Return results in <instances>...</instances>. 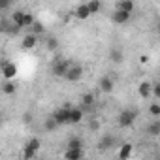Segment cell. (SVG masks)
<instances>
[{
  "label": "cell",
  "mask_w": 160,
  "mask_h": 160,
  "mask_svg": "<svg viewBox=\"0 0 160 160\" xmlns=\"http://www.w3.org/2000/svg\"><path fill=\"white\" fill-rule=\"evenodd\" d=\"M70 60L68 58H62V57H57L55 60H53V64H51V73L55 75V77H64V73L68 72V68H70Z\"/></svg>",
  "instance_id": "1"
},
{
  "label": "cell",
  "mask_w": 160,
  "mask_h": 160,
  "mask_svg": "<svg viewBox=\"0 0 160 160\" xmlns=\"http://www.w3.org/2000/svg\"><path fill=\"white\" fill-rule=\"evenodd\" d=\"M136 119H138V111L136 109H122L121 113H119V126L121 128H130V126H134V122H136Z\"/></svg>",
  "instance_id": "2"
},
{
  "label": "cell",
  "mask_w": 160,
  "mask_h": 160,
  "mask_svg": "<svg viewBox=\"0 0 160 160\" xmlns=\"http://www.w3.org/2000/svg\"><path fill=\"white\" fill-rule=\"evenodd\" d=\"M40 145H42L40 138H30V139L27 141L25 149H23V156H25L27 160L36 158V154H38V151H40Z\"/></svg>",
  "instance_id": "3"
},
{
  "label": "cell",
  "mask_w": 160,
  "mask_h": 160,
  "mask_svg": "<svg viewBox=\"0 0 160 160\" xmlns=\"http://www.w3.org/2000/svg\"><path fill=\"white\" fill-rule=\"evenodd\" d=\"M81 77H83V66H79V64H70L68 72L64 73V79H68L70 83H75V81H79Z\"/></svg>",
  "instance_id": "4"
},
{
  "label": "cell",
  "mask_w": 160,
  "mask_h": 160,
  "mask_svg": "<svg viewBox=\"0 0 160 160\" xmlns=\"http://www.w3.org/2000/svg\"><path fill=\"white\" fill-rule=\"evenodd\" d=\"M117 145V138L113 136V134H106L104 138H100V141H98V145H96V149L100 151V152H106V151H109V149H113Z\"/></svg>",
  "instance_id": "5"
},
{
  "label": "cell",
  "mask_w": 160,
  "mask_h": 160,
  "mask_svg": "<svg viewBox=\"0 0 160 160\" xmlns=\"http://www.w3.org/2000/svg\"><path fill=\"white\" fill-rule=\"evenodd\" d=\"M19 27L12 23V19H0V32L8 34V36H17L19 34Z\"/></svg>",
  "instance_id": "6"
},
{
  "label": "cell",
  "mask_w": 160,
  "mask_h": 160,
  "mask_svg": "<svg viewBox=\"0 0 160 160\" xmlns=\"http://www.w3.org/2000/svg\"><path fill=\"white\" fill-rule=\"evenodd\" d=\"M98 87H100V91H102V92L111 94V92L115 91V79H113L111 75H104V77H100Z\"/></svg>",
  "instance_id": "7"
},
{
  "label": "cell",
  "mask_w": 160,
  "mask_h": 160,
  "mask_svg": "<svg viewBox=\"0 0 160 160\" xmlns=\"http://www.w3.org/2000/svg\"><path fill=\"white\" fill-rule=\"evenodd\" d=\"M70 108L72 106H62V108H58L55 113H53V117H55V121L58 122V126L60 124H68V117H70Z\"/></svg>",
  "instance_id": "8"
},
{
  "label": "cell",
  "mask_w": 160,
  "mask_h": 160,
  "mask_svg": "<svg viewBox=\"0 0 160 160\" xmlns=\"http://www.w3.org/2000/svg\"><path fill=\"white\" fill-rule=\"evenodd\" d=\"M111 21L115 23V25H126L128 21H130V12H124V10H115L113 13H111Z\"/></svg>",
  "instance_id": "9"
},
{
  "label": "cell",
  "mask_w": 160,
  "mask_h": 160,
  "mask_svg": "<svg viewBox=\"0 0 160 160\" xmlns=\"http://www.w3.org/2000/svg\"><path fill=\"white\" fill-rule=\"evenodd\" d=\"M85 117V111L81 108H70V117H68V124H77L81 122Z\"/></svg>",
  "instance_id": "10"
},
{
  "label": "cell",
  "mask_w": 160,
  "mask_h": 160,
  "mask_svg": "<svg viewBox=\"0 0 160 160\" xmlns=\"http://www.w3.org/2000/svg\"><path fill=\"white\" fill-rule=\"evenodd\" d=\"M0 66H2V75H4L6 79H13V77L17 75V66H15L13 62H2Z\"/></svg>",
  "instance_id": "11"
},
{
  "label": "cell",
  "mask_w": 160,
  "mask_h": 160,
  "mask_svg": "<svg viewBox=\"0 0 160 160\" xmlns=\"http://www.w3.org/2000/svg\"><path fill=\"white\" fill-rule=\"evenodd\" d=\"M83 156H85L83 147H79V149H66V152H64L66 160H81Z\"/></svg>",
  "instance_id": "12"
},
{
  "label": "cell",
  "mask_w": 160,
  "mask_h": 160,
  "mask_svg": "<svg viewBox=\"0 0 160 160\" xmlns=\"http://www.w3.org/2000/svg\"><path fill=\"white\" fill-rule=\"evenodd\" d=\"M36 43H38V36L30 32V34H27V36L23 38L21 47H23V49H32V47H36Z\"/></svg>",
  "instance_id": "13"
},
{
  "label": "cell",
  "mask_w": 160,
  "mask_h": 160,
  "mask_svg": "<svg viewBox=\"0 0 160 160\" xmlns=\"http://www.w3.org/2000/svg\"><path fill=\"white\" fill-rule=\"evenodd\" d=\"M75 17H77L79 21H85V19H89V17H91L89 6H87V4H79V6L75 8Z\"/></svg>",
  "instance_id": "14"
},
{
  "label": "cell",
  "mask_w": 160,
  "mask_h": 160,
  "mask_svg": "<svg viewBox=\"0 0 160 160\" xmlns=\"http://www.w3.org/2000/svg\"><path fill=\"white\" fill-rule=\"evenodd\" d=\"M151 85H152V83H149V81H141L139 87H138V94L147 100V98L151 96Z\"/></svg>",
  "instance_id": "15"
},
{
  "label": "cell",
  "mask_w": 160,
  "mask_h": 160,
  "mask_svg": "<svg viewBox=\"0 0 160 160\" xmlns=\"http://www.w3.org/2000/svg\"><path fill=\"white\" fill-rule=\"evenodd\" d=\"M94 102H96V100H94V94H92V92L83 94V96H81V109H83V111H87L91 106H94Z\"/></svg>",
  "instance_id": "16"
},
{
  "label": "cell",
  "mask_w": 160,
  "mask_h": 160,
  "mask_svg": "<svg viewBox=\"0 0 160 160\" xmlns=\"http://www.w3.org/2000/svg\"><path fill=\"white\" fill-rule=\"evenodd\" d=\"M130 154H132V143H122V145L119 147V152H117V156H119L121 160H126Z\"/></svg>",
  "instance_id": "17"
},
{
  "label": "cell",
  "mask_w": 160,
  "mask_h": 160,
  "mask_svg": "<svg viewBox=\"0 0 160 160\" xmlns=\"http://www.w3.org/2000/svg\"><path fill=\"white\" fill-rule=\"evenodd\" d=\"M10 19H12V23H13V25H17L19 28H23V19H25V12H23V10H15V12L12 13V17H10Z\"/></svg>",
  "instance_id": "18"
},
{
  "label": "cell",
  "mask_w": 160,
  "mask_h": 160,
  "mask_svg": "<svg viewBox=\"0 0 160 160\" xmlns=\"http://www.w3.org/2000/svg\"><path fill=\"white\" fill-rule=\"evenodd\" d=\"M57 128H58V122L55 121L53 115H49V117L45 119V122H43V130H45V132H55Z\"/></svg>",
  "instance_id": "19"
},
{
  "label": "cell",
  "mask_w": 160,
  "mask_h": 160,
  "mask_svg": "<svg viewBox=\"0 0 160 160\" xmlns=\"http://www.w3.org/2000/svg\"><path fill=\"white\" fill-rule=\"evenodd\" d=\"M28 28H30V32H32V34H36L38 38H40V36H42V34L45 32V27H43V25H42L40 21H36V19H34V23H32V25H30Z\"/></svg>",
  "instance_id": "20"
},
{
  "label": "cell",
  "mask_w": 160,
  "mask_h": 160,
  "mask_svg": "<svg viewBox=\"0 0 160 160\" xmlns=\"http://www.w3.org/2000/svg\"><path fill=\"white\" fill-rule=\"evenodd\" d=\"M15 91H17V85L12 81V79H6V83L2 85V92L4 94H15Z\"/></svg>",
  "instance_id": "21"
},
{
  "label": "cell",
  "mask_w": 160,
  "mask_h": 160,
  "mask_svg": "<svg viewBox=\"0 0 160 160\" xmlns=\"http://www.w3.org/2000/svg\"><path fill=\"white\" fill-rule=\"evenodd\" d=\"M119 10H124V12H130L134 10V0H119V4H117Z\"/></svg>",
  "instance_id": "22"
},
{
  "label": "cell",
  "mask_w": 160,
  "mask_h": 160,
  "mask_svg": "<svg viewBox=\"0 0 160 160\" xmlns=\"http://www.w3.org/2000/svg\"><path fill=\"white\" fill-rule=\"evenodd\" d=\"M45 47H47V51H57V49H58V38L49 36V38L45 40Z\"/></svg>",
  "instance_id": "23"
},
{
  "label": "cell",
  "mask_w": 160,
  "mask_h": 160,
  "mask_svg": "<svg viewBox=\"0 0 160 160\" xmlns=\"http://www.w3.org/2000/svg\"><path fill=\"white\" fill-rule=\"evenodd\" d=\"M87 6H89L91 15H92V13H98V12L102 10V0H91V2H87Z\"/></svg>",
  "instance_id": "24"
},
{
  "label": "cell",
  "mask_w": 160,
  "mask_h": 160,
  "mask_svg": "<svg viewBox=\"0 0 160 160\" xmlns=\"http://www.w3.org/2000/svg\"><path fill=\"white\" fill-rule=\"evenodd\" d=\"M109 58H111V62H115V64H121L122 62V51L121 49H113L111 53H109Z\"/></svg>",
  "instance_id": "25"
},
{
  "label": "cell",
  "mask_w": 160,
  "mask_h": 160,
  "mask_svg": "<svg viewBox=\"0 0 160 160\" xmlns=\"http://www.w3.org/2000/svg\"><path fill=\"white\" fill-rule=\"evenodd\" d=\"M83 147V139L81 138H70L68 139V149H79Z\"/></svg>",
  "instance_id": "26"
},
{
  "label": "cell",
  "mask_w": 160,
  "mask_h": 160,
  "mask_svg": "<svg viewBox=\"0 0 160 160\" xmlns=\"http://www.w3.org/2000/svg\"><path fill=\"white\" fill-rule=\"evenodd\" d=\"M147 134H149V136H158V134H160V122H158V121H154L152 124H149Z\"/></svg>",
  "instance_id": "27"
},
{
  "label": "cell",
  "mask_w": 160,
  "mask_h": 160,
  "mask_svg": "<svg viewBox=\"0 0 160 160\" xmlns=\"http://www.w3.org/2000/svg\"><path fill=\"white\" fill-rule=\"evenodd\" d=\"M32 23H34V17H32V13L25 12V19H23V28H25V27H30Z\"/></svg>",
  "instance_id": "28"
},
{
  "label": "cell",
  "mask_w": 160,
  "mask_h": 160,
  "mask_svg": "<svg viewBox=\"0 0 160 160\" xmlns=\"http://www.w3.org/2000/svg\"><path fill=\"white\" fill-rule=\"evenodd\" d=\"M149 113H151L152 117H158V115H160V106H158V104H151Z\"/></svg>",
  "instance_id": "29"
},
{
  "label": "cell",
  "mask_w": 160,
  "mask_h": 160,
  "mask_svg": "<svg viewBox=\"0 0 160 160\" xmlns=\"http://www.w3.org/2000/svg\"><path fill=\"white\" fill-rule=\"evenodd\" d=\"M89 130H91V132H96V130H100V121H98V119H92V121L89 122Z\"/></svg>",
  "instance_id": "30"
},
{
  "label": "cell",
  "mask_w": 160,
  "mask_h": 160,
  "mask_svg": "<svg viewBox=\"0 0 160 160\" xmlns=\"http://www.w3.org/2000/svg\"><path fill=\"white\" fill-rule=\"evenodd\" d=\"M10 6H12L10 0H0V12H2V10H10Z\"/></svg>",
  "instance_id": "31"
},
{
  "label": "cell",
  "mask_w": 160,
  "mask_h": 160,
  "mask_svg": "<svg viewBox=\"0 0 160 160\" xmlns=\"http://www.w3.org/2000/svg\"><path fill=\"white\" fill-rule=\"evenodd\" d=\"M23 122H25V124H30V122H32V113H25V115H23Z\"/></svg>",
  "instance_id": "32"
},
{
  "label": "cell",
  "mask_w": 160,
  "mask_h": 160,
  "mask_svg": "<svg viewBox=\"0 0 160 160\" xmlns=\"http://www.w3.org/2000/svg\"><path fill=\"white\" fill-rule=\"evenodd\" d=\"M139 62H141V64L149 62V57H147V55H141V57H139Z\"/></svg>",
  "instance_id": "33"
},
{
  "label": "cell",
  "mask_w": 160,
  "mask_h": 160,
  "mask_svg": "<svg viewBox=\"0 0 160 160\" xmlns=\"http://www.w3.org/2000/svg\"><path fill=\"white\" fill-rule=\"evenodd\" d=\"M0 122H2V113H0Z\"/></svg>",
  "instance_id": "34"
},
{
  "label": "cell",
  "mask_w": 160,
  "mask_h": 160,
  "mask_svg": "<svg viewBox=\"0 0 160 160\" xmlns=\"http://www.w3.org/2000/svg\"><path fill=\"white\" fill-rule=\"evenodd\" d=\"M10 2H12V4H13V2H17V0H10Z\"/></svg>",
  "instance_id": "35"
}]
</instances>
